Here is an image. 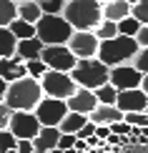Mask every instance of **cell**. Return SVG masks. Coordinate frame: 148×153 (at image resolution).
Instances as JSON below:
<instances>
[{"label": "cell", "mask_w": 148, "mask_h": 153, "mask_svg": "<svg viewBox=\"0 0 148 153\" xmlns=\"http://www.w3.org/2000/svg\"><path fill=\"white\" fill-rule=\"evenodd\" d=\"M43 85L38 78H30V75H23V78L8 83V91H5V103H8L13 111H35V105L40 103L43 98Z\"/></svg>", "instance_id": "1"}, {"label": "cell", "mask_w": 148, "mask_h": 153, "mask_svg": "<svg viewBox=\"0 0 148 153\" xmlns=\"http://www.w3.org/2000/svg\"><path fill=\"white\" fill-rule=\"evenodd\" d=\"M138 40L131 35H115V38H106V40H100L98 45V58L106 63L108 68L113 65H120V63H131L133 55L138 53Z\"/></svg>", "instance_id": "2"}, {"label": "cell", "mask_w": 148, "mask_h": 153, "mask_svg": "<svg viewBox=\"0 0 148 153\" xmlns=\"http://www.w3.org/2000/svg\"><path fill=\"white\" fill-rule=\"evenodd\" d=\"M63 15L75 30H93L103 20V3L98 0H68Z\"/></svg>", "instance_id": "3"}, {"label": "cell", "mask_w": 148, "mask_h": 153, "mask_svg": "<svg viewBox=\"0 0 148 153\" xmlns=\"http://www.w3.org/2000/svg\"><path fill=\"white\" fill-rule=\"evenodd\" d=\"M70 75H73V80L78 83L80 88H91V91H95L98 85L108 83L111 68H108L98 55H95V58H78V63H75V68L70 71Z\"/></svg>", "instance_id": "4"}, {"label": "cell", "mask_w": 148, "mask_h": 153, "mask_svg": "<svg viewBox=\"0 0 148 153\" xmlns=\"http://www.w3.org/2000/svg\"><path fill=\"white\" fill-rule=\"evenodd\" d=\"M73 25L68 23L65 15H50V13H43L40 20L35 23V35L40 38L45 45H60V43H68V38L73 35Z\"/></svg>", "instance_id": "5"}, {"label": "cell", "mask_w": 148, "mask_h": 153, "mask_svg": "<svg viewBox=\"0 0 148 153\" xmlns=\"http://www.w3.org/2000/svg\"><path fill=\"white\" fill-rule=\"evenodd\" d=\"M40 85H43V93L45 95H53V98H63L68 100L70 95L78 91V83L73 80V75L65 73V71H50L40 78Z\"/></svg>", "instance_id": "6"}, {"label": "cell", "mask_w": 148, "mask_h": 153, "mask_svg": "<svg viewBox=\"0 0 148 153\" xmlns=\"http://www.w3.org/2000/svg\"><path fill=\"white\" fill-rule=\"evenodd\" d=\"M40 58L45 60V65L50 68V71H65V73H70L75 68V63H78L75 53L68 48V43H60V45H45L43 53H40Z\"/></svg>", "instance_id": "7"}, {"label": "cell", "mask_w": 148, "mask_h": 153, "mask_svg": "<svg viewBox=\"0 0 148 153\" xmlns=\"http://www.w3.org/2000/svg\"><path fill=\"white\" fill-rule=\"evenodd\" d=\"M65 113H68V100L53 98V95H43L40 103L35 105V116L43 126H60Z\"/></svg>", "instance_id": "8"}, {"label": "cell", "mask_w": 148, "mask_h": 153, "mask_svg": "<svg viewBox=\"0 0 148 153\" xmlns=\"http://www.w3.org/2000/svg\"><path fill=\"white\" fill-rule=\"evenodd\" d=\"M98 45H100V38L93 30H73V35L68 38V48L75 53V58H95Z\"/></svg>", "instance_id": "9"}, {"label": "cell", "mask_w": 148, "mask_h": 153, "mask_svg": "<svg viewBox=\"0 0 148 153\" xmlns=\"http://www.w3.org/2000/svg\"><path fill=\"white\" fill-rule=\"evenodd\" d=\"M40 126L43 123L38 120L35 111H13L8 128L13 131L15 138H35L38 131H40Z\"/></svg>", "instance_id": "10"}, {"label": "cell", "mask_w": 148, "mask_h": 153, "mask_svg": "<svg viewBox=\"0 0 148 153\" xmlns=\"http://www.w3.org/2000/svg\"><path fill=\"white\" fill-rule=\"evenodd\" d=\"M108 80H111L118 91H126V88H141L143 73H141L133 63H120V65H113L111 68Z\"/></svg>", "instance_id": "11"}, {"label": "cell", "mask_w": 148, "mask_h": 153, "mask_svg": "<svg viewBox=\"0 0 148 153\" xmlns=\"http://www.w3.org/2000/svg\"><path fill=\"white\" fill-rule=\"evenodd\" d=\"M115 105H118L123 113L146 111V108H148V93L143 91V88H126V91H118Z\"/></svg>", "instance_id": "12"}, {"label": "cell", "mask_w": 148, "mask_h": 153, "mask_svg": "<svg viewBox=\"0 0 148 153\" xmlns=\"http://www.w3.org/2000/svg\"><path fill=\"white\" fill-rule=\"evenodd\" d=\"M95 105H98V98H95V91H91V88L78 85V91L68 98V111H78V113H86V116Z\"/></svg>", "instance_id": "13"}, {"label": "cell", "mask_w": 148, "mask_h": 153, "mask_svg": "<svg viewBox=\"0 0 148 153\" xmlns=\"http://www.w3.org/2000/svg\"><path fill=\"white\" fill-rule=\"evenodd\" d=\"M0 75H3L8 83L28 75V63H25V58H20L18 53L8 55V58H0Z\"/></svg>", "instance_id": "14"}, {"label": "cell", "mask_w": 148, "mask_h": 153, "mask_svg": "<svg viewBox=\"0 0 148 153\" xmlns=\"http://www.w3.org/2000/svg\"><path fill=\"white\" fill-rule=\"evenodd\" d=\"M88 118H91L95 126H111V123H115V120L123 118V111H120L115 103H113V105H108V103H98L91 113H88Z\"/></svg>", "instance_id": "15"}, {"label": "cell", "mask_w": 148, "mask_h": 153, "mask_svg": "<svg viewBox=\"0 0 148 153\" xmlns=\"http://www.w3.org/2000/svg\"><path fill=\"white\" fill-rule=\"evenodd\" d=\"M58 138H60V128L58 126H40L38 136L33 138V146L38 153H45L50 148H58Z\"/></svg>", "instance_id": "16"}, {"label": "cell", "mask_w": 148, "mask_h": 153, "mask_svg": "<svg viewBox=\"0 0 148 153\" xmlns=\"http://www.w3.org/2000/svg\"><path fill=\"white\" fill-rule=\"evenodd\" d=\"M43 48H45V43H43L38 35H33V38H23V40H18L15 53L20 55V58H25V60H33V58H40Z\"/></svg>", "instance_id": "17"}, {"label": "cell", "mask_w": 148, "mask_h": 153, "mask_svg": "<svg viewBox=\"0 0 148 153\" xmlns=\"http://www.w3.org/2000/svg\"><path fill=\"white\" fill-rule=\"evenodd\" d=\"M131 8L133 5L128 0H108V3H103V18L118 23V20H123V18L131 15Z\"/></svg>", "instance_id": "18"}, {"label": "cell", "mask_w": 148, "mask_h": 153, "mask_svg": "<svg viewBox=\"0 0 148 153\" xmlns=\"http://www.w3.org/2000/svg\"><path fill=\"white\" fill-rule=\"evenodd\" d=\"M86 123H88V116H86V113L68 111V113H65V118L60 120V126H58V128H60V133H78Z\"/></svg>", "instance_id": "19"}, {"label": "cell", "mask_w": 148, "mask_h": 153, "mask_svg": "<svg viewBox=\"0 0 148 153\" xmlns=\"http://www.w3.org/2000/svg\"><path fill=\"white\" fill-rule=\"evenodd\" d=\"M40 15H43V10H40V5H38V0H25V3H18V18H23V20H28V23H38L40 20Z\"/></svg>", "instance_id": "20"}, {"label": "cell", "mask_w": 148, "mask_h": 153, "mask_svg": "<svg viewBox=\"0 0 148 153\" xmlns=\"http://www.w3.org/2000/svg\"><path fill=\"white\" fill-rule=\"evenodd\" d=\"M15 48H18V38L10 33L8 25H0V58L15 55Z\"/></svg>", "instance_id": "21"}, {"label": "cell", "mask_w": 148, "mask_h": 153, "mask_svg": "<svg viewBox=\"0 0 148 153\" xmlns=\"http://www.w3.org/2000/svg\"><path fill=\"white\" fill-rule=\"evenodd\" d=\"M10 33L18 38V40H23V38H33L35 35V25L33 23H28V20H23V18H15V20H10Z\"/></svg>", "instance_id": "22"}, {"label": "cell", "mask_w": 148, "mask_h": 153, "mask_svg": "<svg viewBox=\"0 0 148 153\" xmlns=\"http://www.w3.org/2000/svg\"><path fill=\"white\" fill-rule=\"evenodd\" d=\"M95 98H98V103H108V105H113V103H115V98H118V88H115L113 83L108 80V83H103V85L95 88Z\"/></svg>", "instance_id": "23"}, {"label": "cell", "mask_w": 148, "mask_h": 153, "mask_svg": "<svg viewBox=\"0 0 148 153\" xmlns=\"http://www.w3.org/2000/svg\"><path fill=\"white\" fill-rule=\"evenodd\" d=\"M93 33L100 38V40H106V38H115L118 35V23L115 20H108V18H103V20L93 28Z\"/></svg>", "instance_id": "24"}, {"label": "cell", "mask_w": 148, "mask_h": 153, "mask_svg": "<svg viewBox=\"0 0 148 153\" xmlns=\"http://www.w3.org/2000/svg\"><path fill=\"white\" fill-rule=\"evenodd\" d=\"M18 18V3L15 0H0V25H10V20Z\"/></svg>", "instance_id": "25"}, {"label": "cell", "mask_w": 148, "mask_h": 153, "mask_svg": "<svg viewBox=\"0 0 148 153\" xmlns=\"http://www.w3.org/2000/svg\"><path fill=\"white\" fill-rule=\"evenodd\" d=\"M138 30H141V20H138L136 15H128V18H123V20H118V33H120V35L136 38Z\"/></svg>", "instance_id": "26"}, {"label": "cell", "mask_w": 148, "mask_h": 153, "mask_svg": "<svg viewBox=\"0 0 148 153\" xmlns=\"http://www.w3.org/2000/svg\"><path fill=\"white\" fill-rule=\"evenodd\" d=\"M38 5H40L43 13H50V15H63L68 0H38Z\"/></svg>", "instance_id": "27"}, {"label": "cell", "mask_w": 148, "mask_h": 153, "mask_svg": "<svg viewBox=\"0 0 148 153\" xmlns=\"http://www.w3.org/2000/svg\"><path fill=\"white\" fill-rule=\"evenodd\" d=\"M25 63H28V75H30V78L40 80L43 75L48 73V65H45V60H43V58H33V60H25Z\"/></svg>", "instance_id": "28"}, {"label": "cell", "mask_w": 148, "mask_h": 153, "mask_svg": "<svg viewBox=\"0 0 148 153\" xmlns=\"http://www.w3.org/2000/svg\"><path fill=\"white\" fill-rule=\"evenodd\" d=\"M123 118L133 128H146L148 126V111H131V113H123Z\"/></svg>", "instance_id": "29"}, {"label": "cell", "mask_w": 148, "mask_h": 153, "mask_svg": "<svg viewBox=\"0 0 148 153\" xmlns=\"http://www.w3.org/2000/svg\"><path fill=\"white\" fill-rule=\"evenodd\" d=\"M131 15H136L138 20H141V25H148V0H138V3H133Z\"/></svg>", "instance_id": "30"}, {"label": "cell", "mask_w": 148, "mask_h": 153, "mask_svg": "<svg viewBox=\"0 0 148 153\" xmlns=\"http://www.w3.org/2000/svg\"><path fill=\"white\" fill-rule=\"evenodd\" d=\"M15 143H18V138L13 136V131H10V128H3V131H0V153L15 148Z\"/></svg>", "instance_id": "31"}, {"label": "cell", "mask_w": 148, "mask_h": 153, "mask_svg": "<svg viewBox=\"0 0 148 153\" xmlns=\"http://www.w3.org/2000/svg\"><path fill=\"white\" fill-rule=\"evenodd\" d=\"M131 63H133V65H136L138 71L146 75V73H148V48H138V53L133 55V60H131Z\"/></svg>", "instance_id": "32"}, {"label": "cell", "mask_w": 148, "mask_h": 153, "mask_svg": "<svg viewBox=\"0 0 148 153\" xmlns=\"http://www.w3.org/2000/svg\"><path fill=\"white\" fill-rule=\"evenodd\" d=\"M111 133H115V136H123V138H128L133 133V126L128 123L126 118H120V120H115V123H111Z\"/></svg>", "instance_id": "33"}, {"label": "cell", "mask_w": 148, "mask_h": 153, "mask_svg": "<svg viewBox=\"0 0 148 153\" xmlns=\"http://www.w3.org/2000/svg\"><path fill=\"white\" fill-rule=\"evenodd\" d=\"M10 116H13V108L5 103V100H0V131L10 126Z\"/></svg>", "instance_id": "34"}, {"label": "cell", "mask_w": 148, "mask_h": 153, "mask_svg": "<svg viewBox=\"0 0 148 153\" xmlns=\"http://www.w3.org/2000/svg\"><path fill=\"white\" fill-rule=\"evenodd\" d=\"M75 141H78L75 133H60V138H58V148L68 151V148H73V146H75Z\"/></svg>", "instance_id": "35"}, {"label": "cell", "mask_w": 148, "mask_h": 153, "mask_svg": "<svg viewBox=\"0 0 148 153\" xmlns=\"http://www.w3.org/2000/svg\"><path fill=\"white\" fill-rule=\"evenodd\" d=\"M15 148H18V153H33V151H35V146H33V138H18Z\"/></svg>", "instance_id": "36"}, {"label": "cell", "mask_w": 148, "mask_h": 153, "mask_svg": "<svg viewBox=\"0 0 148 153\" xmlns=\"http://www.w3.org/2000/svg\"><path fill=\"white\" fill-rule=\"evenodd\" d=\"M136 40L141 48H148V25H141V30L136 33Z\"/></svg>", "instance_id": "37"}, {"label": "cell", "mask_w": 148, "mask_h": 153, "mask_svg": "<svg viewBox=\"0 0 148 153\" xmlns=\"http://www.w3.org/2000/svg\"><path fill=\"white\" fill-rule=\"evenodd\" d=\"M95 136L98 138H108L111 136V126H95Z\"/></svg>", "instance_id": "38"}, {"label": "cell", "mask_w": 148, "mask_h": 153, "mask_svg": "<svg viewBox=\"0 0 148 153\" xmlns=\"http://www.w3.org/2000/svg\"><path fill=\"white\" fill-rule=\"evenodd\" d=\"M5 91H8V80L0 75V100H5Z\"/></svg>", "instance_id": "39"}, {"label": "cell", "mask_w": 148, "mask_h": 153, "mask_svg": "<svg viewBox=\"0 0 148 153\" xmlns=\"http://www.w3.org/2000/svg\"><path fill=\"white\" fill-rule=\"evenodd\" d=\"M141 88H143V91H146V93H148V73H146V75H143V80H141Z\"/></svg>", "instance_id": "40"}, {"label": "cell", "mask_w": 148, "mask_h": 153, "mask_svg": "<svg viewBox=\"0 0 148 153\" xmlns=\"http://www.w3.org/2000/svg\"><path fill=\"white\" fill-rule=\"evenodd\" d=\"M45 153H65V151H60V148H50V151H45Z\"/></svg>", "instance_id": "41"}, {"label": "cell", "mask_w": 148, "mask_h": 153, "mask_svg": "<svg viewBox=\"0 0 148 153\" xmlns=\"http://www.w3.org/2000/svg\"><path fill=\"white\" fill-rule=\"evenodd\" d=\"M128 3H131V5H133V3H138V0H128Z\"/></svg>", "instance_id": "42"}, {"label": "cell", "mask_w": 148, "mask_h": 153, "mask_svg": "<svg viewBox=\"0 0 148 153\" xmlns=\"http://www.w3.org/2000/svg\"><path fill=\"white\" fill-rule=\"evenodd\" d=\"M15 3H25V0H15Z\"/></svg>", "instance_id": "43"}, {"label": "cell", "mask_w": 148, "mask_h": 153, "mask_svg": "<svg viewBox=\"0 0 148 153\" xmlns=\"http://www.w3.org/2000/svg\"><path fill=\"white\" fill-rule=\"evenodd\" d=\"M98 3H108V0H98Z\"/></svg>", "instance_id": "44"}, {"label": "cell", "mask_w": 148, "mask_h": 153, "mask_svg": "<svg viewBox=\"0 0 148 153\" xmlns=\"http://www.w3.org/2000/svg\"><path fill=\"white\" fill-rule=\"evenodd\" d=\"M146 111H148V108H146Z\"/></svg>", "instance_id": "45"}]
</instances>
